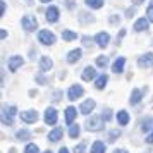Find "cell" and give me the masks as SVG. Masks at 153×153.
Here are the masks:
<instances>
[{
	"label": "cell",
	"mask_w": 153,
	"mask_h": 153,
	"mask_svg": "<svg viewBox=\"0 0 153 153\" xmlns=\"http://www.w3.org/2000/svg\"><path fill=\"white\" fill-rule=\"evenodd\" d=\"M105 126V120L103 117H97V115H93V117H88L86 119V122H84V127L88 129L90 132H98L102 131Z\"/></svg>",
	"instance_id": "cell-1"
},
{
	"label": "cell",
	"mask_w": 153,
	"mask_h": 153,
	"mask_svg": "<svg viewBox=\"0 0 153 153\" xmlns=\"http://www.w3.org/2000/svg\"><path fill=\"white\" fill-rule=\"evenodd\" d=\"M16 112H17V108H16L14 105H9V107H4V110H2V124L5 126H12L14 124V115Z\"/></svg>",
	"instance_id": "cell-2"
},
{
	"label": "cell",
	"mask_w": 153,
	"mask_h": 153,
	"mask_svg": "<svg viewBox=\"0 0 153 153\" xmlns=\"http://www.w3.org/2000/svg\"><path fill=\"white\" fill-rule=\"evenodd\" d=\"M38 42L42 43V45L50 47V45L55 43V35H53L52 31H48V29H42V31L38 33Z\"/></svg>",
	"instance_id": "cell-3"
},
{
	"label": "cell",
	"mask_w": 153,
	"mask_h": 153,
	"mask_svg": "<svg viewBox=\"0 0 153 153\" xmlns=\"http://www.w3.org/2000/svg\"><path fill=\"white\" fill-rule=\"evenodd\" d=\"M21 24L24 28V31H28V33H31V31H35L38 28V22H36L35 16H24L21 19Z\"/></svg>",
	"instance_id": "cell-4"
},
{
	"label": "cell",
	"mask_w": 153,
	"mask_h": 153,
	"mask_svg": "<svg viewBox=\"0 0 153 153\" xmlns=\"http://www.w3.org/2000/svg\"><path fill=\"white\" fill-rule=\"evenodd\" d=\"M83 93H84V90H83L81 84H72L69 90H67V98H69L71 102H74V100L83 97Z\"/></svg>",
	"instance_id": "cell-5"
},
{
	"label": "cell",
	"mask_w": 153,
	"mask_h": 153,
	"mask_svg": "<svg viewBox=\"0 0 153 153\" xmlns=\"http://www.w3.org/2000/svg\"><path fill=\"white\" fill-rule=\"evenodd\" d=\"M95 43H97L100 48H107V47H108V43H110V35H108V33H105V31L98 33V35L95 36Z\"/></svg>",
	"instance_id": "cell-6"
},
{
	"label": "cell",
	"mask_w": 153,
	"mask_h": 153,
	"mask_svg": "<svg viewBox=\"0 0 153 153\" xmlns=\"http://www.w3.org/2000/svg\"><path fill=\"white\" fill-rule=\"evenodd\" d=\"M22 64H24V59L19 55H12V57H9V60H7V65H9V69L12 71V72H16V71L21 67Z\"/></svg>",
	"instance_id": "cell-7"
},
{
	"label": "cell",
	"mask_w": 153,
	"mask_h": 153,
	"mask_svg": "<svg viewBox=\"0 0 153 153\" xmlns=\"http://www.w3.org/2000/svg\"><path fill=\"white\" fill-rule=\"evenodd\" d=\"M57 119H59V114H57L55 108H52L48 107L47 110H45V122L48 126H55L57 124Z\"/></svg>",
	"instance_id": "cell-8"
},
{
	"label": "cell",
	"mask_w": 153,
	"mask_h": 153,
	"mask_svg": "<svg viewBox=\"0 0 153 153\" xmlns=\"http://www.w3.org/2000/svg\"><path fill=\"white\" fill-rule=\"evenodd\" d=\"M21 120L28 122V124H35L38 120V112L36 110H24L21 112Z\"/></svg>",
	"instance_id": "cell-9"
},
{
	"label": "cell",
	"mask_w": 153,
	"mask_h": 153,
	"mask_svg": "<svg viewBox=\"0 0 153 153\" xmlns=\"http://www.w3.org/2000/svg\"><path fill=\"white\" fill-rule=\"evenodd\" d=\"M95 100H84L83 103H81V107H79V112H81V114H84V115H88V114H91V112H93V108H95Z\"/></svg>",
	"instance_id": "cell-10"
},
{
	"label": "cell",
	"mask_w": 153,
	"mask_h": 153,
	"mask_svg": "<svg viewBox=\"0 0 153 153\" xmlns=\"http://www.w3.org/2000/svg\"><path fill=\"white\" fill-rule=\"evenodd\" d=\"M139 67H153V53H145L138 59Z\"/></svg>",
	"instance_id": "cell-11"
},
{
	"label": "cell",
	"mask_w": 153,
	"mask_h": 153,
	"mask_svg": "<svg viewBox=\"0 0 153 153\" xmlns=\"http://www.w3.org/2000/svg\"><path fill=\"white\" fill-rule=\"evenodd\" d=\"M95 76H97V71H95V67H91V65H88V67H84L83 74H81V77H83V81H93L95 79Z\"/></svg>",
	"instance_id": "cell-12"
},
{
	"label": "cell",
	"mask_w": 153,
	"mask_h": 153,
	"mask_svg": "<svg viewBox=\"0 0 153 153\" xmlns=\"http://www.w3.org/2000/svg\"><path fill=\"white\" fill-rule=\"evenodd\" d=\"M124 65H126V59H124V57H119V59H115V62L112 64V72L120 74V72L124 71Z\"/></svg>",
	"instance_id": "cell-13"
},
{
	"label": "cell",
	"mask_w": 153,
	"mask_h": 153,
	"mask_svg": "<svg viewBox=\"0 0 153 153\" xmlns=\"http://www.w3.org/2000/svg\"><path fill=\"white\" fill-rule=\"evenodd\" d=\"M59 14H60V12H59V9L57 7H53V5L48 7L47 9V21L48 22H57L59 21Z\"/></svg>",
	"instance_id": "cell-14"
},
{
	"label": "cell",
	"mask_w": 153,
	"mask_h": 153,
	"mask_svg": "<svg viewBox=\"0 0 153 153\" xmlns=\"http://www.w3.org/2000/svg\"><path fill=\"white\" fill-rule=\"evenodd\" d=\"M83 55V50L81 48H76V50H71L69 53H67V62L69 64H76L79 59Z\"/></svg>",
	"instance_id": "cell-15"
},
{
	"label": "cell",
	"mask_w": 153,
	"mask_h": 153,
	"mask_svg": "<svg viewBox=\"0 0 153 153\" xmlns=\"http://www.w3.org/2000/svg\"><path fill=\"white\" fill-rule=\"evenodd\" d=\"M52 67H53L52 59H48V57H42V59H40V71H42V72H47V71H50Z\"/></svg>",
	"instance_id": "cell-16"
},
{
	"label": "cell",
	"mask_w": 153,
	"mask_h": 153,
	"mask_svg": "<svg viewBox=\"0 0 153 153\" xmlns=\"http://www.w3.org/2000/svg\"><path fill=\"white\" fill-rule=\"evenodd\" d=\"M76 115H77V112H76V108H74V107H67V108H65V122H67L69 126L74 122Z\"/></svg>",
	"instance_id": "cell-17"
},
{
	"label": "cell",
	"mask_w": 153,
	"mask_h": 153,
	"mask_svg": "<svg viewBox=\"0 0 153 153\" xmlns=\"http://www.w3.org/2000/svg\"><path fill=\"white\" fill-rule=\"evenodd\" d=\"M148 22H150V19L139 17L138 21L134 22V29H136V31H146V29H148Z\"/></svg>",
	"instance_id": "cell-18"
},
{
	"label": "cell",
	"mask_w": 153,
	"mask_h": 153,
	"mask_svg": "<svg viewBox=\"0 0 153 153\" xmlns=\"http://www.w3.org/2000/svg\"><path fill=\"white\" fill-rule=\"evenodd\" d=\"M107 152V146H105L103 141H95L91 145V153H105Z\"/></svg>",
	"instance_id": "cell-19"
},
{
	"label": "cell",
	"mask_w": 153,
	"mask_h": 153,
	"mask_svg": "<svg viewBox=\"0 0 153 153\" xmlns=\"http://www.w3.org/2000/svg\"><path fill=\"white\" fill-rule=\"evenodd\" d=\"M141 98H143V93H141V90H132V93H131V98H129V102H131V105H136V103H139L141 102Z\"/></svg>",
	"instance_id": "cell-20"
},
{
	"label": "cell",
	"mask_w": 153,
	"mask_h": 153,
	"mask_svg": "<svg viewBox=\"0 0 153 153\" xmlns=\"http://www.w3.org/2000/svg\"><path fill=\"white\" fill-rule=\"evenodd\" d=\"M62 134H64V132H62V127H55L52 132H48V139L55 143V141H59V139L62 138Z\"/></svg>",
	"instance_id": "cell-21"
},
{
	"label": "cell",
	"mask_w": 153,
	"mask_h": 153,
	"mask_svg": "<svg viewBox=\"0 0 153 153\" xmlns=\"http://www.w3.org/2000/svg\"><path fill=\"white\" fill-rule=\"evenodd\" d=\"M107 81H108V76L107 74H102V76L97 77V81H95V86H97V90H103L105 86H107Z\"/></svg>",
	"instance_id": "cell-22"
},
{
	"label": "cell",
	"mask_w": 153,
	"mask_h": 153,
	"mask_svg": "<svg viewBox=\"0 0 153 153\" xmlns=\"http://www.w3.org/2000/svg\"><path fill=\"white\" fill-rule=\"evenodd\" d=\"M117 122L120 126H126L127 122H129V114L126 110H119L117 112Z\"/></svg>",
	"instance_id": "cell-23"
},
{
	"label": "cell",
	"mask_w": 153,
	"mask_h": 153,
	"mask_svg": "<svg viewBox=\"0 0 153 153\" xmlns=\"http://www.w3.org/2000/svg\"><path fill=\"white\" fill-rule=\"evenodd\" d=\"M62 40H65V42H74V40H77V35L74 33V31L64 29L62 31Z\"/></svg>",
	"instance_id": "cell-24"
},
{
	"label": "cell",
	"mask_w": 153,
	"mask_h": 153,
	"mask_svg": "<svg viewBox=\"0 0 153 153\" xmlns=\"http://www.w3.org/2000/svg\"><path fill=\"white\" fill-rule=\"evenodd\" d=\"M16 138L21 139V141H28V139L31 138V132L26 131V129H19V131L16 132Z\"/></svg>",
	"instance_id": "cell-25"
},
{
	"label": "cell",
	"mask_w": 153,
	"mask_h": 153,
	"mask_svg": "<svg viewBox=\"0 0 153 153\" xmlns=\"http://www.w3.org/2000/svg\"><path fill=\"white\" fill-rule=\"evenodd\" d=\"M84 4L91 9H102L103 7V0H84Z\"/></svg>",
	"instance_id": "cell-26"
},
{
	"label": "cell",
	"mask_w": 153,
	"mask_h": 153,
	"mask_svg": "<svg viewBox=\"0 0 153 153\" xmlns=\"http://www.w3.org/2000/svg\"><path fill=\"white\" fill-rule=\"evenodd\" d=\"M69 136L71 138H77V136H79V126L74 124V122L69 126Z\"/></svg>",
	"instance_id": "cell-27"
},
{
	"label": "cell",
	"mask_w": 153,
	"mask_h": 153,
	"mask_svg": "<svg viewBox=\"0 0 153 153\" xmlns=\"http://www.w3.org/2000/svg\"><path fill=\"white\" fill-rule=\"evenodd\" d=\"M141 129L145 132H150L153 129V119H148L146 122H143V126H141Z\"/></svg>",
	"instance_id": "cell-28"
},
{
	"label": "cell",
	"mask_w": 153,
	"mask_h": 153,
	"mask_svg": "<svg viewBox=\"0 0 153 153\" xmlns=\"http://www.w3.org/2000/svg\"><path fill=\"white\" fill-rule=\"evenodd\" d=\"M24 153H40V150H38V146H36L35 143H29V145L24 148Z\"/></svg>",
	"instance_id": "cell-29"
},
{
	"label": "cell",
	"mask_w": 153,
	"mask_h": 153,
	"mask_svg": "<svg viewBox=\"0 0 153 153\" xmlns=\"http://www.w3.org/2000/svg\"><path fill=\"white\" fill-rule=\"evenodd\" d=\"M97 65L98 67H102V69H103V67H107V65H108V59H107V57H98L97 59Z\"/></svg>",
	"instance_id": "cell-30"
},
{
	"label": "cell",
	"mask_w": 153,
	"mask_h": 153,
	"mask_svg": "<svg viewBox=\"0 0 153 153\" xmlns=\"http://www.w3.org/2000/svg\"><path fill=\"white\" fill-rule=\"evenodd\" d=\"M119 136H120V132H119V131H110V132H108V141L112 143V141H115Z\"/></svg>",
	"instance_id": "cell-31"
},
{
	"label": "cell",
	"mask_w": 153,
	"mask_h": 153,
	"mask_svg": "<svg viewBox=\"0 0 153 153\" xmlns=\"http://www.w3.org/2000/svg\"><path fill=\"white\" fill-rule=\"evenodd\" d=\"M102 117H103V120L107 122V120H110V117H112V112H110V108H105L103 110V114H102Z\"/></svg>",
	"instance_id": "cell-32"
},
{
	"label": "cell",
	"mask_w": 153,
	"mask_h": 153,
	"mask_svg": "<svg viewBox=\"0 0 153 153\" xmlns=\"http://www.w3.org/2000/svg\"><path fill=\"white\" fill-rule=\"evenodd\" d=\"M146 16H148L150 22H153V7L152 5H148V9H146Z\"/></svg>",
	"instance_id": "cell-33"
},
{
	"label": "cell",
	"mask_w": 153,
	"mask_h": 153,
	"mask_svg": "<svg viewBox=\"0 0 153 153\" xmlns=\"http://www.w3.org/2000/svg\"><path fill=\"white\" fill-rule=\"evenodd\" d=\"M84 150H86V146H84V143H81L74 148V153H84Z\"/></svg>",
	"instance_id": "cell-34"
},
{
	"label": "cell",
	"mask_w": 153,
	"mask_h": 153,
	"mask_svg": "<svg viewBox=\"0 0 153 153\" xmlns=\"http://www.w3.org/2000/svg\"><path fill=\"white\" fill-rule=\"evenodd\" d=\"M145 141L148 143V145H153V129H152L150 132H148V136L145 138Z\"/></svg>",
	"instance_id": "cell-35"
},
{
	"label": "cell",
	"mask_w": 153,
	"mask_h": 153,
	"mask_svg": "<svg viewBox=\"0 0 153 153\" xmlns=\"http://www.w3.org/2000/svg\"><path fill=\"white\" fill-rule=\"evenodd\" d=\"M36 83H38V84H45V83H47V79H45L42 74H38V76H36Z\"/></svg>",
	"instance_id": "cell-36"
},
{
	"label": "cell",
	"mask_w": 153,
	"mask_h": 153,
	"mask_svg": "<svg viewBox=\"0 0 153 153\" xmlns=\"http://www.w3.org/2000/svg\"><path fill=\"white\" fill-rule=\"evenodd\" d=\"M0 7H2V12H0V16H4V14H5V2H4V0L0 2Z\"/></svg>",
	"instance_id": "cell-37"
},
{
	"label": "cell",
	"mask_w": 153,
	"mask_h": 153,
	"mask_svg": "<svg viewBox=\"0 0 153 153\" xmlns=\"http://www.w3.org/2000/svg\"><path fill=\"white\" fill-rule=\"evenodd\" d=\"M134 12H136V10H134V9H129V10H127V17H132V16H134Z\"/></svg>",
	"instance_id": "cell-38"
},
{
	"label": "cell",
	"mask_w": 153,
	"mask_h": 153,
	"mask_svg": "<svg viewBox=\"0 0 153 153\" xmlns=\"http://www.w3.org/2000/svg\"><path fill=\"white\" fill-rule=\"evenodd\" d=\"M110 21H112V22H119V17H115V16H112V17H110Z\"/></svg>",
	"instance_id": "cell-39"
},
{
	"label": "cell",
	"mask_w": 153,
	"mask_h": 153,
	"mask_svg": "<svg viewBox=\"0 0 153 153\" xmlns=\"http://www.w3.org/2000/svg\"><path fill=\"white\" fill-rule=\"evenodd\" d=\"M59 153H69V150H67V148H60V150H59Z\"/></svg>",
	"instance_id": "cell-40"
},
{
	"label": "cell",
	"mask_w": 153,
	"mask_h": 153,
	"mask_svg": "<svg viewBox=\"0 0 153 153\" xmlns=\"http://www.w3.org/2000/svg\"><path fill=\"white\" fill-rule=\"evenodd\" d=\"M132 4L134 5H139V4H143V0H132Z\"/></svg>",
	"instance_id": "cell-41"
},
{
	"label": "cell",
	"mask_w": 153,
	"mask_h": 153,
	"mask_svg": "<svg viewBox=\"0 0 153 153\" xmlns=\"http://www.w3.org/2000/svg\"><path fill=\"white\" fill-rule=\"evenodd\" d=\"M114 153H129V152H126V150H115Z\"/></svg>",
	"instance_id": "cell-42"
},
{
	"label": "cell",
	"mask_w": 153,
	"mask_h": 153,
	"mask_svg": "<svg viewBox=\"0 0 153 153\" xmlns=\"http://www.w3.org/2000/svg\"><path fill=\"white\" fill-rule=\"evenodd\" d=\"M42 4H48V2H52V0H40Z\"/></svg>",
	"instance_id": "cell-43"
},
{
	"label": "cell",
	"mask_w": 153,
	"mask_h": 153,
	"mask_svg": "<svg viewBox=\"0 0 153 153\" xmlns=\"http://www.w3.org/2000/svg\"><path fill=\"white\" fill-rule=\"evenodd\" d=\"M150 5H152V7H153V0H152V2H150Z\"/></svg>",
	"instance_id": "cell-44"
},
{
	"label": "cell",
	"mask_w": 153,
	"mask_h": 153,
	"mask_svg": "<svg viewBox=\"0 0 153 153\" xmlns=\"http://www.w3.org/2000/svg\"><path fill=\"white\" fill-rule=\"evenodd\" d=\"M45 153H52V152H50V150H47V152H45Z\"/></svg>",
	"instance_id": "cell-45"
}]
</instances>
